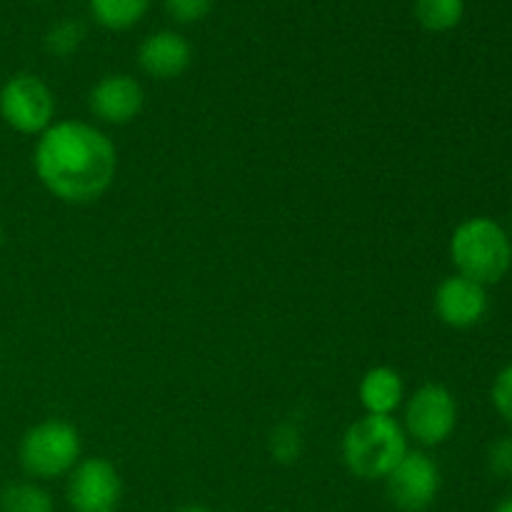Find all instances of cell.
<instances>
[{
    "mask_svg": "<svg viewBox=\"0 0 512 512\" xmlns=\"http://www.w3.org/2000/svg\"><path fill=\"white\" fill-rule=\"evenodd\" d=\"M268 448L275 463L293 465L303 455V433H300L298 425L285 420V423L275 425V430L270 433Z\"/></svg>",
    "mask_w": 512,
    "mask_h": 512,
    "instance_id": "e0dca14e",
    "label": "cell"
},
{
    "mask_svg": "<svg viewBox=\"0 0 512 512\" xmlns=\"http://www.w3.org/2000/svg\"><path fill=\"white\" fill-rule=\"evenodd\" d=\"M510 238H512V218H510Z\"/></svg>",
    "mask_w": 512,
    "mask_h": 512,
    "instance_id": "cb8c5ba5",
    "label": "cell"
},
{
    "mask_svg": "<svg viewBox=\"0 0 512 512\" xmlns=\"http://www.w3.org/2000/svg\"><path fill=\"white\" fill-rule=\"evenodd\" d=\"M408 450V435L395 415H363L348 425L340 443L345 468L360 480H385Z\"/></svg>",
    "mask_w": 512,
    "mask_h": 512,
    "instance_id": "7a4b0ae2",
    "label": "cell"
},
{
    "mask_svg": "<svg viewBox=\"0 0 512 512\" xmlns=\"http://www.w3.org/2000/svg\"><path fill=\"white\" fill-rule=\"evenodd\" d=\"M0 512H55V500L35 480H18L0 490Z\"/></svg>",
    "mask_w": 512,
    "mask_h": 512,
    "instance_id": "5bb4252c",
    "label": "cell"
},
{
    "mask_svg": "<svg viewBox=\"0 0 512 512\" xmlns=\"http://www.w3.org/2000/svg\"><path fill=\"white\" fill-rule=\"evenodd\" d=\"M435 313H438L440 323L455 330L475 328L485 320L490 310L488 288L475 280L463 278V275H448L443 283L435 288L433 295Z\"/></svg>",
    "mask_w": 512,
    "mask_h": 512,
    "instance_id": "9c48e42d",
    "label": "cell"
},
{
    "mask_svg": "<svg viewBox=\"0 0 512 512\" xmlns=\"http://www.w3.org/2000/svg\"><path fill=\"white\" fill-rule=\"evenodd\" d=\"M178 512H213V510L205 508V505H183Z\"/></svg>",
    "mask_w": 512,
    "mask_h": 512,
    "instance_id": "44dd1931",
    "label": "cell"
},
{
    "mask_svg": "<svg viewBox=\"0 0 512 512\" xmlns=\"http://www.w3.org/2000/svg\"><path fill=\"white\" fill-rule=\"evenodd\" d=\"M88 105L100 123L128 125L143 113L145 90L133 75L110 73L90 88Z\"/></svg>",
    "mask_w": 512,
    "mask_h": 512,
    "instance_id": "30bf717a",
    "label": "cell"
},
{
    "mask_svg": "<svg viewBox=\"0 0 512 512\" xmlns=\"http://www.w3.org/2000/svg\"><path fill=\"white\" fill-rule=\"evenodd\" d=\"M45 50L55 58H70L85 43V25L78 18H60L45 33Z\"/></svg>",
    "mask_w": 512,
    "mask_h": 512,
    "instance_id": "2e32d148",
    "label": "cell"
},
{
    "mask_svg": "<svg viewBox=\"0 0 512 512\" xmlns=\"http://www.w3.org/2000/svg\"><path fill=\"white\" fill-rule=\"evenodd\" d=\"M80 433L65 420H43L25 430L18 445L20 468L35 480H55L70 475L80 463Z\"/></svg>",
    "mask_w": 512,
    "mask_h": 512,
    "instance_id": "277c9868",
    "label": "cell"
},
{
    "mask_svg": "<svg viewBox=\"0 0 512 512\" xmlns=\"http://www.w3.org/2000/svg\"><path fill=\"white\" fill-rule=\"evenodd\" d=\"M0 245H3V225H0Z\"/></svg>",
    "mask_w": 512,
    "mask_h": 512,
    "instance_id": "603a6c76",
    "label": "cell"
},
{
    "mask_svg": "<svg viewBox=\"0 0 512 512\" xmlns=\"http://www.w3.org/2000/svg\"><path fill=\"white\" fill-rule=\"evenodd\" d=\"M488 470L498 480L512 478V435H500L488 448Z\"/></svg>",
    "mask_w": 512,
    "mask_h": 512,
    "instance_id": "d6986e66",
    "label": "cell"
},
{
    "mask_svg": "<svg viewBox=\"0 0 512 512\" xmlns=\"http://www.w3.org/2000/svg\"><path fill=\"white\" fill-rule=\"evenodd\" d=\"M110 512H115V510H110Z\"/></svg>",
    "mask_w": 512,
    "mask_h": 512,
    "instance_id": "d4e9b609",
    "label": "cell"
},
{
    "mask_svg": "<svg viewBox=\"0 0 512 512\" xmlns=\"http://www.w3.org/2000/svg\"><path fill=\"white\" fill-rule=\"evenodd\" d=\"M450 260L463 278L495 285L512 270V238L498 220L475 215L450 235Z\"/></svg>",
    "mask_w": 512,
    "mask_h": 512,
    "instance_id": "3957f363",
    "label": "cell"
},
{
    "mask_svg": "<svg viewBox=\"0 0 512 512\" xmlns=\"http://www.w3.org/2000/svg\"><path fill=\"white\" fill-rule=\"evenodd\" d=\"M65 495L75 512H110L118 508L120 495H123V480L110 460H80L70 470Z\"/></svg>",
    "mask_w": 512,
    "mask_h": 512,
    "instance_id": "ba28073f",
    "label": "cell"
},
{
    "mask_svg": "<svg viewBox=\"0 0 512 512\" xmlns=\"http://www.w3.org/2000/svg\"><path fill=\"white\" fill-rule=\"evenodd\" d=\"M163 5L175 23H198L213 10L215 0H163Z\"/></svg>",
    "mask_w": 512,
    "mask_h": 512,
    "instance_id": "ac0fdd59",
    "label": "cell"
},
{
    "mask_svg": "<svg viewBox=\"0 0 512 512\" xmlns=\"http://www.w3.org/2000/svg\"><path fill=\"white\" fill-rule=\"evenodd\" d=\"M405 435L425 448L448 443L458 428L455 395L440 383H425L405 403Z\"/></svg>",
    "mask_w": 512,
    "mask_h": 512,
    "instance_id": "8992f818",
    "label": "cell"
},
{
    "mask_svg": "<svg viewBox=\"0 0 512 512\" xmlns=\"http://www.w3.org/2000/svg\"><path fill=\"white\" fill-rule=\"evenodd\" d=\"M495 512H512V498L503 500V503H500L498 508H495Z\"/></svg>",
    "mask_w": 512,
    "mask_h": 512,
    "instance_id": "7402d4cb",
    "label": "cell"
},
{
    "mask_svg": "<svg viewBox=\"0 0 512 512\" xmlns=\"http://www.w3.org/2000/svg\"><path fill=\"white\" fill-rule=\"evenodd\" d=\"M358 398L365 415H395L405 400V383L390 365H375L360 378Z\"/></svg>",
    "mask_w": 512,
    "mask_h": 512,
    "instance_id": "7c38bea8",
    "label": "cell"
},
{
    "mask_svg": "<svg viewBox=\"0 0 512 512\" xmlns=\"http://www.w3.org/2000/svg\"><path fill=\"white\" fill-rule=\"evenodd\" d=\"M193 63V48L188 38L175 30L150 33L138 48V65L145 75L155 80L180 78Z\"/></svg>",
    "mask_w": 512,
    "mask_h": 512,
    "instance_id": "8fae6325",
    "label": "cell"
},
{
    "mask_svg": "<svg viewBox=\"0 0 512 512\" xmlns=\"http://www.w3.org/2000/svg\"><path fill=\"white\" fill-rule=\"evenodd\" d=\"M413 13L430 33H448L463 20L465 0H415Z\"/></svg>",
    "mask_w": 512,
    "mask_h": 512,
    "instance_id": "9a60e30c",
    "label": "cell"
},
{
    "mask_svg": "<svg viewBox=\"0 0 512 512\" xmlns=\"http://www.w3.org/2000/svg\"><path fill=\"white\" fill-rule=\"evenodd\" d=\"M390 503L400 512H425L440 493V468L423 450H408L385 478Z\"/></svg>",
    "mask_w": 512,
    "mask_h": 512,
    "instance_id": "52a82bcc",
    "label": "cell"
},
{
    "mask_svg": "<svg viewBox=\"0 0 512 512\" xmlns=\"http://www.w3.org/2000/svg\"><path fill=\"white\" fill-rule=\"evenodd\" d=\"M0 118L20 135H40L53 125L55 95L43 78L18 73L0 88Z\"/></svg>",
    "mask_w": 512,
    "mask_h": 512,
    "instance_id": "5b68a950",
    "label": "cell"
},
{
    "mask_svg": "<svg viewBox=\"0 0 512 512\" xmlns=\"http://www.w3.org/2000/svg\"><path fill=\"white\" fill-rule=\"evenodd\" d=\"M490 398H493V405L500 413V418L512 423V363L505 365L498 373L493 390H490Z\"/></svg>",
    "mask_w": 512,
    "mask_h": 512,
    "instance_id": "ffe728a7",
    "label": "cell"
},
{
    "mask_svg": "<svg viewBox=\"0 0 512 512\" xmlns=\"http://www.w3.org/2000/svg\"><path fill=\"white\" fill-rule=\"evenodd\" d=\"M90 15L105 30H128L145 18L150 0H88Z\"/></svg>",
    "mask_w": 512,
    "mask_h": 512,
    "instance_id": "4fadbf2b",
    "label": "cell"
},
{
    "mask_svg": "<svg viewBox=\"0 0 512 512\" xmlns=\"http://www.w3.org/2000/svg\"><path fill=\"white\" fill-rule=\"evenodd\" d=\"M33 170L50 195L68 205H88L103 198L118 173L115 143L83 120H58L40 133L33 150Z\"/></svg>",
    "mask_w": 512,
    "mask_h": 512,
    "instance_id": "6da1fadb",
    "label": "cell"
}]
</instances>
